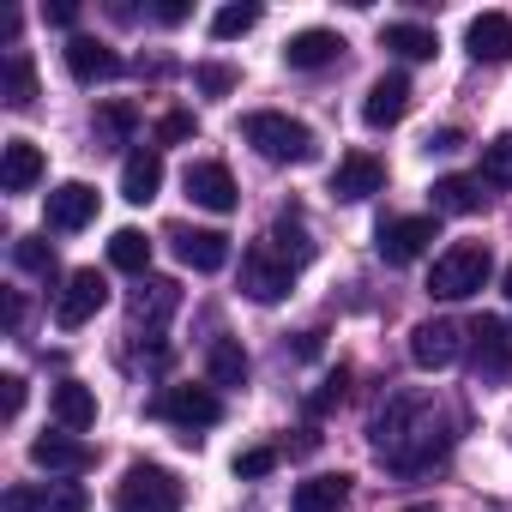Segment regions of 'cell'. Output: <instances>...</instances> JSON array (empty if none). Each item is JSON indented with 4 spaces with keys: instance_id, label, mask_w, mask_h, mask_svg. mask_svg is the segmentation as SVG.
Here are the masks:
<instances>
[{
    "instance_id": "cell-30",
    "label": "cell",
    "mask_w": 512,
    "mask_h": 512,
    "mask_svg": "<svg viewBox=\"0 0 512 512\" xmlns=\"http://www.w3.org/2000/svg\"><path fill=\"white\" fill-rule=\"evenodd\" d=\"M266 247H272V253H278V260H284V266H290V272H296V266H308V260H314V241H308V235H302V223H296V217H278V229H272V241H266Z\"/></svg>"
},
{
    "instance_id": "cell-15",
    "label": "cell",
    "mask_w": 512,
    "mask_h": 512,
    "mask_svg": "<svg viewBox=\"0 0 512 512\" xmlns=\"http://www.w3.org/2000/svg\"><path fill=\"white\" fill-rule=\"evenodd\" d=\"M470 350H476V374L482 380H506L512 374V332H506V320H476L470 326Z\"/></svg>"
},
{
    "instance_id": "cell-6",
    "label": "cell",
    "mask_w": 512,
    "mask_h": 512,
    "mask_svg": "<svg viewBox=\"0 0 512 512\" xmlns=\"http://www.w3.org/2000/svg\"><path fill=\"white\" fill-rule=\"evenodd\" d=\"M290 278H296V272H290V266L278 260V253H272L266 241L241 253V290H247L253 302H260V308H272V302H284V296H290Z\"/></svg>"
},
{
    "instance_id": "cell-7",
    "label": "cell",
    "mask_w": 512,
    "mask_h": 512,
    "mask_svg": "<svg viewBox=\"0 0 512 512\" xmlns=\"http://www.w3.org/2000/svg\"><path fill=\"white\" fill-rule=\"evenodd\" d=\"M109 302V284H103V272H73L67 284H61V296H55V326L61 332H79L85 320H97V308Z\"/></svg>"
},
{
    "instance_id": "cell-21",
    "label": "cell",
    "mask_w": 512,
    "mask_h": 512,
    "mask_svg": "<svg viewBox=\"0 0 512 512\" xmlns=\"http://www.w3.org/2000/svg\"><path fill=\"white\" fill-rule=\"evenodd\" d=\"M344 506H350V476L344 470L338 476H308L290 494V512H344Z\"/></svg>"
},
{
    "instance_id": "cell-3",
    "label": "cell",
    "mask_w": 512,
    "mask_h": 512,
    "mask_svg": "<svg viewBox=\"0 0 512 512\" xmlns=\"http://www.w3.org/2000/svg\"><path fill=\"white\" fill-rule=\"evenodd\" d=\"M488 272H494V260H488L482 241H452L440 260H434V272H428V296L464 302V296H476V290L488 284Z\"/></svg>"
},
{
    "instance_id": "cell-20",
    "label": "cell",
    "mask_w": 512,
    "mask_h": 512,
    "mask_svg": "<svg viewBox=\"0 0 512 512\" xmlns=\"http://www.w3.org/2000/svg\"><path fill=\"white\" fill-rule=\"evenodd\" d=\"M464 49L476 61H506L512 55V19L506 13H476L470 31H464Z\"/></svg>"
},
{
    "instance_id": "cell-25",
    "label": "cell",
    "mask_w": 512,
    "mask_h": 512,
    "mask_svg": "<svg viewBox=\"0 0 512 512\" xmlns=\"http://www.w3.org/2000/svg\"><path fill=\"white\" fill-rule=\"evenodd\" d=\"M0 97H7V109H31L37 103V67L25 49L7 55V67H0Z\"/></svg>"
},
{
    "instance_id": "cell-29",
    "label": "cell",
    "mask_w": 512,
    "mask_h": 512,
    "mask_svg": "<svg viewBox=\"0 0 512 512\" xmlns=\"http://www.w3.org/2000/svg\"><path fill=\"white\" fill-rule=\"evenodd\" d=\"M109 266L145 278V266H151V241H145V229H115V235H109Z\"/></svg>"
},
{
    "instance_id": "cell-46",
    "label": "cell",
    "mask_w": 512,
    "mask_h": 512,
    "mask_svg": "<svg viewBox=\"0 0 512 512\" xmlns=\"http://www.w3.org/2000/svg\"><path fill=\"white\" fill-rule=\"evenodd\" d=\"M506 296H512V266H506Z\"/></svg>"
},
{
    "instance_id": "cell-45",
    "label": "cell",
    "mask_w": 512,
    "mask_h": 512,
    "mask_svg": "<svg viewBox=\"0 0 512 512\" xmlns=\"http://www.w3.org/2000/svg\"><path fill=\"white\" fill-rule=\"evenodd\" d=\"M404 512H440V506H404Z\"/></svg>"
},
{
    "instance_id": "cell-19",
    "label": "cell",
    "mask_w": 512,
    "mask_h": 512,
    "mask_svg": "<svg viewBox=\"0 0 512 512\" xmlns=\"http://www.w3.org/2000/svg\"><path fill=\"white\" fill-rule=\"evenodd\" d=\"M338 55H344V37H338V31H320V25H314V31H296V37L284 43V61H290L296 73H314V67H326V61H338Z\"/></svg>"
},
{
    "instance_id": "cell-41",
    "label": "cell",
    "mask_w": 512,
    "mask_h": 512,
    "mask_svg": "<svg viewBox=\"0 0 512 512\" xmlns=\"http://www.w3.org/2000/svg\"><path fill=\"white\" fill-rule=\"evenodd\" d=\"M338 398H344V368H338V374H332V380L314 392V410H326V404H338Z\"/></svg>"
},
{
    "instance_id": "cell-9",
    "label": "cell",
    "mask_w": 512,
    "mask_h": 512,
    "mask_svg": "<svg viewBox=\"0 0 512 512\" xmlns=\"http://www.w3.org/2000/svg\"><path fill=\"white\" fill-rule=\"evenodd\" d=\"M163 416L181 428V440L193 446L199 440V428H217L223 422V398L211 392V386H175L169 398H163Z\"/></svg>"
},
{
    "instance_id": "cell-12",
    "label": "cell",
    "mask_w": 512,
    "mask_h": 512,
    "mask_svg": "<svg viewBox=\"0 0 512 512\" xmlns=\"http://www.w3.org/2000/svg\"><path fill=\"white\" fill-rule=\"evenodd\" d=\"M31 464H37V470H49V476H79V470H91V464H97V452L61 428V434H37V440H31Z\"/></svg>"
},
{
    "instance_id": "cell-37",
    "label": "cell",
    "mask_w": 512,
    "mask_h": 512,
    "mask_svg": "<svg viewBox=\"0 0 512 512\" xmlns=\"http://www.w3.org/2000/svg\"><path fill=\"white\" fill-rule=\"evenodd\" d=\"M97 133H103V139H127V133H133V109H127V103H109L103 121H97Z\"/></svg>"
},
{
    "instance_id": "cell-28",
    "label": "cell",
    "mask_w": 512,
    "mask_h": 512,
    "mask_svg": "<svg viewBox=\"0 0 512 512\" xmlns=\"http://www.w3.org/2000/svg\"><path fill=\"white\" fill-rule=\"evenodd\" d=\"M205 374H211V386H247V350L235 338H217L205 350Z\"/></svg>"
},
{
    "instance_id": "cell-11",
    "label": "cell",
    "mask_w": 512,
    "mask_h": 512,
    "mask_svg": "<svg viewBox=\"0 0 512 512\" xmlns=\"http://www.w3.org/2000/svg\"><path fill=\"white\" fill-rule=\"evenodd\" d=\"M43 217H49V229H61V235H79L85 223H97V187H85V181H61V187L49 193Z\"/></svg>"
},
{
    "instance_id": "cell-43",
    "label": "cell",
    "mask_w": 512,
    "mask_h": 512,
    "mask_svg": "<svg viewBox=\"0 0 512 512\" xmlns=\"http://www.w3.org/2000/svg\"><path fill=\"white\" fill-rule=\"evenodd\" d=\"M458 145H464V133H458V127H440V133L428 139V151H458Z\"/></svg>"
},
{
    "instance_id": "cell-34",
    "label": "cell",
    "mask_w": 512,
    "mask_h": 512,
    "mask_svg": "<svg viewBox=\"0 0 512 512\" xmlns=\"http://www.w3.org/2000/svg\"><path fill=\"white\" fill-rule=\"evenodd\" d=\"M85 506H91V494L79 482H49L43 488V512H85Z\"/></svg>"
},
{
    "instance_id": "cell-10",
    "label": "cell",
    "mask_w": 512,
    "mask_h": 512,
    "mask_svg": "<svg viewBox=\"0 0 512 512\" xmlns=\"http://www.w3.org/2000/svg\"><path fill=\"white\" fill-rule=\"evenodd\" d=\"M380 187H386V163H380V157H368V151L338 157V169H332V193H338L344 205H362V199H374Z\"/></svg>"
},
{
    "instance_id": "cell-4",
    "label": "cell",
    "mask_w": 512,
    "mask_h": 512,
    "mask_svg": "<svg viewBox=\"0 0 512 512\" xmlns=\"http://www.w3.org/2000/svg\"><path fill=\"white\" fill-rule=\"evenodd\" d=\"M181 500H187V488H181V476L163 470V464H133V470L121 476V494H115L121 512H181Z\"/></svg>"
},
{
    "instance_id": "cell-27",
    "label": "cell",
    "mask_w": 512,
    "mask_h": 512,
    "mask_svg": "<svg viewBox=\"0 0 512 512\" xmlns=\"http://www.w3.org/2000/svg\"><path fill=\"white\" fill-rule=\"evenodd\" d=\"M380 43H386L392 55H404V61H434V55H440V37H434L428 25H386Z\"/></svg>"
},
{
    "instance_id": "cell-24",
    "label": "cell",
    "mask_w": 512,
    "mask_h": 512,
    "mask_svg": "<svg viewBox=\"0 0 512 512\" xmlns=\"http://www.w3.org/2000/svg\"><path fill=\"white\" fill-rule=\"evenodd\" d=\"M175 308H181V284H169V278H145L139 296H133V326H163Z\"/></svg>"
},
{
    "instance_id": "cell-44",
    "label": "cell",
    "mask_w": 512,
    "mask_h": 512,
    "mask_svg": "<svg viewBox=\"0 0 512 512\" xmlns=\"http://www.w3.org/2000/svg\"><path fill=\"white\" fill-rule=\"evenodd\" d=\"M73 19H79L73 0H55V7H49V25H73Z\"/></svg>"
},
{
    "instance_id": "cell-17",
    "label": "cell",
    "mask_w": 512,
    "mask_h": 512,
    "mask_svg": "<svg viewBox=\"0 0 512 512\" xmlns=\"http://www.w3.org/2000/svg\"><path fill=\"white\" fill-rule=\"evenodd\" d=\"M67 73H73L79 85H97V79H115V73H121V55H115L109 43H97V37H73V43H67Z\"/></svg>"
},
{
    "instance_id": "cell-42",
    "label": "cell",
    "mask_w": 512,
    "mask_h": 512,
    "mask_svg": "<svg viewBox=\"0 0 512 512\" xmlns=\"http://www.w3.org/2000/svg\"><path fill=\"white\" fill-rule=\"evenodd\" d=\"M151 19L157 25H181L187 19V0H163V7H151Z\"/></svg>"
},
{
    "instance_id": "cell-13",
    "label": "cell",
    "mask_w": 512,
    "mask_h": 512,
    "mask_svg": "<svg viewBox=\"0 0 512 512\" xmlns=\"http://www.w3.org/2000/svg\"><path fill=\"white\" fill-rule=\"evenodd\" d=\"M410 79L404 73H380L374 85H368V97H362V121L368 127H398L404 115H410Z\"/></svg>"
},
{
    "instance_id": "cell-33",
    "label": "cell",
    "mask_w": 512,
    "mask_h": 512,
    "mask_svg": "<svg viewBox=\"0 0 512 512\" xmlns=\"http://www.w3.org/2000/svg\"><path fill=\"white\" fill-rule=\"evenodd\" d=\"M13 260H19L25 272H37V278H55V247L37 241V235H19V241H13Z\"/></svg>"
},
{
    "instance_id": "cell-22",
    "label": "cell",
    "mask_w": 512,
    "mask_h": 512,
    "mask_svg": "<svg viewBox=\"0 0 512 512\" xmlns=\"http://www.w3.org/2000/svg\"><path fill=\"white\" fill-rule=\"evenodd\" d=\"M157 187H163V157H157V151H133V157L121 163V199L151 205Z\"/></svg>"
},
{
    "instance_id": "cell-39",
    "label": "cell",
    "mask_w": 512,
    "mask_h": 512,
    "mask_svg": "<svg viewBox=\"0 0 512 512\" xmlns=\"http://www.w3.org/2000/svg\"><path fill=\"white\" fill-rule=\"evenodd\" d=\"M0 386H7V404H0V410H7V422H13V416L25 410V380H19V374H7Z\"/></svg>"
},
{
    "instance_id": "cell-23",
    "label": "cell",
    "mask_w": 512,
    "mask_h": 512,
    "mask_svg": "<svg viewBox=\"0 0 512 512\" xmlns=\"http://www.w3.org/2000/svg\"><path fill=\"white\" fill-rule=\"evenodd\" d=\"M55 422H61L67 434L97 428V392L79 386V380H61V386H55Z\"/></svg>"
},
{
    "instance_id": "cell-35",
    "label": "cell",
    "mask_w": 512,
    "mask_h": 512,
    "mask_svg": "<svg viewBox=\"0 0 512 512\" xmlns=\"http://www.w3.org/2000/svg\"><path fill=\"white\" fill-rule=\"evenodd\" d=\"M272 464H278L272 446H247V452H235V476H247V482H253V476H266Z\"/></svg>"
},
{
    "instance_id": "cell-26",
    "label": "cell",
    "mask_w": 512,
    "mask_h": 512,
    "mask_svg": "<svg viewBox=\"0 0 512 512\" xmlns=\"http://www.w3.org/2000/svg\"><path fill=\"white\" fill-rule=\"evenodd\" d=\"M482 181L476 175H440L434 181V211H452V217H464V211H482Z\"/></svg>"
},
{
    "instance_id": "cell-40",
    "label": "cell",
    "mask_w": 512,
    "mask_h": 512,
    "mask_svg": "<svg viewBox=\"0 0 512 512\" xmlns=\"http://www.w3.org/2000/svg\"><path fill=\"white\" fill-rule=\"evenodd\" d=\"M157 139H193V115H163Z\"/></svg>"
},
{
    "instance_id": "cell-16",
    "label": "cell",
    "mask_w": 512,
    "mask_h": 512,
    "mask_svg": "<svg viewBox=\"0 0 512 512\" xmlns=\"http://www.w3.org/2000/svg\"><path fill=\"white\" fill-rule=\"evenodd\" d=\"M169 241L181 253V266H193V272H223L229 266V235L223 229H175Z\"/></svg>"
},
{
    "instance_id": "cell-2",
    "label": "cell",
    "mask_w": 512,
    "mask_h": 512,
    "mask_svg": "<svg viewBox=\"0 0 512 512\" xmlns=\"http://www.w3.org/2000/svg\"><path fill=\"white\" fill-rule=\"evenodd\" d=\"M241 139L260 151L266 163H314V127L296 121V115H278V109H253L241 121Z\"/></svg>"
},
{
    "instance_id": "cell-1",
    "label": "cell",
    "mask_w": 512,
    "mask_h": 512,
    "mask_svg": "<svg viewBox=\"0 0 512 512\" xmlns=\"http://www.w3.org/2000/svg\"><path fill=\"white\" fill-rule=\"evenodd\" d=\"M368 440H374L380 464H392L398 476H416V470L440 464V458H446V446H452L446 416H440L428 398H416V392L386 398V404L374 410V422H368Z\"/></svg>"
},
{
    "instance_id": "cell-8",
    "label": "cell",
    "mask_w": 512,
    "mask_h": 512,
    "mask_svg": "<svg viewBox=\"0 0 512 512\" xmlns=\"http://www.w3.org/2000/svg\"><path fill=\"white\" fill-rule=\"evenodd\" d=\"M464 326L458 320H422L416 332H410V362L416 368H428V374H440V368H452L458 356H464Z\"/></svg>"
},
{
    "instance_id": "cell-38",
    "label": "cell",
    "mask_w": 512,
    "mask_h": 512,
    "mask_svg": "<svg viewBox=\"0 0 512 512\" xmlns=\"http://www.w3.org/2000/svg\"><path fill=\"white\" fill-rule=\"evenodd\" d=\"M7 512H43V488H7Z\"/></svg>"
},
{
    "instance_id": "cell-36",
    "label": "cell",
    "mask_w": 512,
    "mask_h": 512,
    "mask_svg": "<svg viewBox=\"0 0 512 512\" xmlns=\"http://www.w3.org/2000/svg\"><path fill=\"white\" fill-rule=\"evenodd\" d=\"M193 79H199V91H205V97H229V91H235V67H217V61H211V67H199Z\"/></svg>"
},
{
    "instance_id": "cell-32",
    "label": "cell",
    "mask_w": 512,
    "mask_h": 512,
    "mask_svg": "<svg viewBox=\"0 0 512 512\" xmlns=\"http://www.w3.org/2000/svg\"><path fill=\"white\" fill-rule=\"evenodd\" d=\"M253 25H260V7H217L211 37H217V43H235V37H247Z\"/></svg>"
},
{
    "instance_id": "cell-5",
    "label": "cell",
    "mask_w": 512,
    "mask_h": 512,
    "mask_svg": "<svg viewBox=\"0 0 512 512\" xmlns=\"http://www.w3.org/2000/svg\"><path fill=\"white\" fill-rule=\"evenodd\" d=\"M440 241V217H392V223H380V260L386 266H410V260H422V253Z\"/></svg>"
},
{
    "instance_id": "cell-18",
    "label": "cell",
    "mask_w": 512,
    "mask_h": 512,
    "mask_svg": "<svg viewBox=\"0 0 512 512\" xmlns=\"http://www.w3.org/2000/svg\"><path fill=\"white\" fill-rule=\"evenodd\" d=\"M43 181V151L31 139H7V151H0V187L7 193H31Z\"/></svg>"
},
{
    "instance_id": "cell-14",
    "label": "cell",
    "mask_w": 512,
    "mask_h": 512,
    "mask_svg": "<svg viewBox=\"0 0 512 512\" xmlns=\"http://www.w3.org/2000/svg\"><path fill=\"white\" fill-rule=\"evenodd\" d=\"M181 187H187V199L193 205H205V211H235V175L223 169V163H187V175H181Z\"/></svg>"
},
{
    "instance_id": "cell-31",
    "label": "cell",
    "mask_w": 512,
    "mask_h": 512,
    "mask_svg": "<svg viewBox=\"0 0 512 512\" xmlns=\"http://www.w3.org/2000/svg\"><path fill=\"white\" fill-rule=\"evenodd\" d=\"M476 181H482V187H512V133H500V139L482 145V169H476Z\"/></svg>"
}]
</instances>
